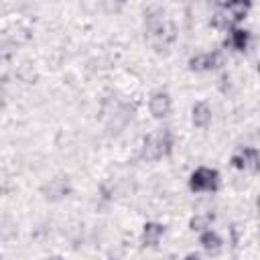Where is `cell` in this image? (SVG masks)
Listing matches in <instances>:
<instances>
[{
    "mask_svg": "<svg viewBox=\"0 0 260 260\" xmlns=\"http://www.w3.org/2000/svg\"><path fill=\"white\" fill-rule=\"evenodd\" d=\"M209 221H211V215H195L191 225H193V230H203L209 225Z\"/></svg>",
    "mask_w": 260,
    "mask_h": 260,
    "instance_id": "11",
    "label": "cell"
},
{
    "mask_svg": "<svg viewBox=\"0 0 260 260\" xmlns=\"http://www.w3.org/2000/svg\"><path fill=\"white\" fill-rule=\"evenodd\" d=\"M234 165L238 169H244V171H256V165H258V154L254 148H244L240 154L234 156Z\"/></svg>",
    "mask_w": 260,
    "mask_h": 260,
    "instance_id": "4",
    "label": "cell"
},
{
    "mask_svg": "<svg viewBox=\"0 0 260 260\" xmlns=\"http://www.w3.org/2000/svg\"><path fill=\"white\" fill-rule=\"evenodd\" d=\"M246 41H248V35H246V30H234L232 32V47H236V49H244L246 47Z\"/></svg>",
    "mask_w": 260,
    "mask_h": 260,
    "instance_id": "10",
    "label": "cell"
},
{
    "mask_svg": "<svg viewBox=\"0 0 260 260\" xmlns=\"http://www.w3.org/2000/svg\"><path fill=\"white\" fill-rule=\"evenodd\" d=\"M201 244H203L205 250H217L221 242H219V238H217L213 232H205V234L201 236Z\"/></svg>",
    "mask_w": 260,
    "mask_h": 260,
    "instance_id": "9",
    "label": "cell"
},
{
    "mask_svg": "<svg viewBox=\"0 0 260 260\" xmlns=\"http://www.w3.org/2000/svg\"><path fill=\"white\" fill-rule=\"evenodd\" d=\"M148 108H150V112H152L154 118H165V116L171 112V98H169V93L156 91V93L150 98Z\"/></svg>",
    "mask_w": 260,
    "mask_h": 260,
    "instance_id": "3",
    "label": "cell"
},
{
    "mask_svg": "<svg viewBox=\"0 0 260 260\" xmlns=\"http://www.w3.org/2000/svg\"><path fill=\"white\" fill-rule=\"evenodd\" d=\"M248 6H250L248 0H228L225 2V14L232 20H242L244 14L248 12Z\"/></svg>",
    "mask_w": 260,
    "mask_h": 260,
    "instance_id": "5",
    "label": "cell"
},
{
    "mask_svg": "<svg viewBox=\"0 0 260 260\" xmlns=\"http://www.w3.org/2000/svg\"><path fill=\"white\" fill-rule=\"evenodd\" d=\"M171 144H173L171 134H169L167 130H158V132H154V134H150V136L146 138L142 154H144V158H148V160H158L160 156H165V154L171 150Z\"/></svg>",
    "mask_w": 260,
    "mask_h": 260,
    "instance_id": "1",
    "label": "cell"
},
{
    "mask_svg": "<svg viewBox=\"0 0 260 260\" xmlns=\"http://www.w3.org/2000/svg\"><path fill=\"white\" fill-rule=\"evenodd\" d=\"M165 234V228L160 223H146L144 225V234H142V240L146 246H156L158 240L162 238Z\"/></svg>",
    "mask_w": 260,
    "mask_h": 260,
    "instance_id": "6",
    "label": "cell"
},
{
    "mask_svg": "<svg viewBox=\"0 0 260 260\" xmlns=\"http://www.w3.org/2000/svg\"><path fill=\"white\" fill-rule=\"evenodd\" d=\"M217 187V173L213 169L201 167L191 175V189L197 193H209Z\"/></svg>",
    "mask_w": 260,
    "mask_h": 260,
    "instance_id": "2",
    "label": "cell"
},
{
    "mask_svg": "<svg viewBox=\"0 0 260 260\" xmlns=\"http://www.w3.org/2000/svg\"><path fill=\"white\" fill-rule=\"evenodd\" d=\"M215 63H217V55L215 53H205V55L195 57L191 61V67L193 69H211V67H215Z\"/></svg>",
    "mask_w": 260,
    "mask_h": 260,
    "instance_id": "8",
    "label": "cell"
},
{
    "mask_svg": "<svg viewBox=\"0 0 260 260\" xmlns=\"http://www.w3.org/2000/svg\"><path fill=\"white\" fill-rule=\"evenodd\" d=\"M211 122V110L207 104H197L193 108V124L199 128H205Z\"/></svg>",
    "mask_w": 260,
    "mask_h": 260,
    "instance_id": "7",
    "label": "cell"
}]
</instances>
